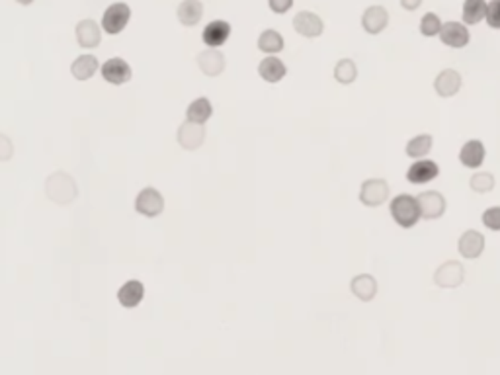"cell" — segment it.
I'll list each match as a JSON object with an SVG mask.
<instances>
[{
    "instance_id": "cell-37",
    "label": "cell",
    "mask_w": 500,
    "mask_h": 375,
    "mask_svg": "<svg viewBox=\"0 0 500 375\" xmlns=\"http://www.w3.org/2000/svg\"><path fill=\"white\" fill-rule=\"evenodd\" d=\"M16 2H18V4H22V6H30L33 0H16Z\"/></svg>"
},
{
    "instance_id": "cell-25",
    "label": "cell",
    "mask_w": 500,
    "mask_h": 375,
    "mask_svg": "<svg viewBox=\"0 0 500 375\" xmlns=\"http://www.w3.org/2000/svg\"><path fill=\"white\" fill-rule=\"evenodd\" d=\"M176 18L182 26H196L204 18V4L202 0H182L176 8Z\"/></svg>"
},
{
    "instance_id": "cell-5",
    "label": "cell",
    "mask_w": 500,
    "mask_h": 375,
    "mask_svg": "<svg viewBox=\"0 0 500 375\" xmlns=\"http://www.w3.org/2000/svg\"><path fill=\"white\" fill-rule=\"evenodd\" d=\"M416 202L420 207L422 221H438L447 211L446 195L438 190H425V192L416 193Z\"/></svg>"
},
{
    "instance_id": "cell-4",
    "label": "cell",
    "mask_w": 500,
    "mask_h": 375,
    "mask_svg": "<svg viewBox=\"0 0 500 375\" xmlns=\"http://www.w3.org/2000/svg\"><path fill=\"white\" fill-rule=\"evenodd\" d=\"M432 281H434L436 288L456 290L465 281V266L459 260H446L434 270Z\"/></svg>"
},
{
    "instance_id": "cell-33",
    "label": "cell",
    "mask_w": 500,
    "mask_h": 375,
    "mask_svg": "<svg viewBox=\"0 0 500 375\" xmlns=\"http://www.w3.org/2000/svg\"><path fill=\"white\" fill-rule=\"evenodd\" d=\"M487 26L492 30H500V0H489L487 2Z\"/></svg>"
},
{
    "instance_id": "cell-36",
    "label": "cell",
    "mask_w": 500,
    "mask_h": 375,
    "mask_svg": "<svg viewBox=\"0 0 500 375\" xmlns=\"http://www.w3.org/2000/svg\"><path fill=\"white\" fill-rule=\"evenodd\" d=\"M422 6V0H401V8L407 12L418 10Z\"/></svg>"
},
{
    "instance_id": "cell-12",
    "label": "cell",
    "mask_w": 500,
    "mask_h": 375,
    "mask_svg": "<svg viewBox=\"0 0 500 375\" xmlns=\"http://www.w3.org/2000/svg\"><path fill=\"white\" fill-rule=\"evenodd\" d=\"M294 30L307 40H315L325 32V21L316 12L299 10L294 16Z\"/></svg>"
},
{
    "instance_id": "cell-17",
    "label": "cell",
    "mask_w": 500,
    "mask_h": 375,
    "mask_svg": "<svg viewBox=\"0 0 500 375\" xmlns=\"http://www.w3.org/2000/svg\"><path fill=\"white\" fill-rule=\"evenodd\" d=\"M350 291L356 299L364 301V303H370L377 297V291H380V281L373 274H356L354 278L350 279Z\"/></svg>"
},
{
    "instance_id": "cell-26",
    "label": "cell",
    "mask_w": 500,
    "mask_h": 375,
    "mask_svg": "<svg viewBox=\"0 0 500 375\" xmlns=\"http://www.w3.org/2000/svg\"><path fill=\"white\" fill-rule=\"evenodd\" d=\"M211 116H213V104L206 96L192 100L186 110V121H192V123H206Z\"/></svg>"
},
{
    "instance_id": "cell-16",
    "label": "cell",
    "mask_w": 500,
    "mask_h": 375,
    "mask_svg": "<svg viewBox=\"0 0 500 375\" xmlns=\"http://www.w3.org/2000/svg\"><path fill=\"white\" fill-rule=\"evenodd\" d=\"M176 141L184 150H197L206 141V125L184 121L176 131Z\"/></svg>"
},
{
    "instance_id": "cell-30",
    "label": "cell",
    "mask_w": 500,
    "mask_h": 375,
    "mask_svg": "<svg viewBox=\"0 0 500 375\" xmlns=\"http://www.w3.org/2000/svg\"><path fill=\"white\" fill-rule=\"evenodd\" d=\"M469 188L475 193L485 195V193H490L497 188V178H494L492 172L479 168V171H473V174L469 176Z\"/></svg>"
},
{
    "instance_id": "cell-18",
    "label": "cell",
    "mask_w": 500,
    "mask_h": 375,
    "mask_svg": "<svg viewBox=\"0 0 500 375\" xmlns=\"http://www.w3.org/2000/svg\"><path fill=\"white\" fill-rule=\"evenodd\" d=\"M196 63L204 75L215 78V76H219L225 71L227 59H225V55L221 53L219 49H215V47H207V49L197 53Z\"/></svg>"
},
{
    "instance_id": "cell-2",
    "label": "cell",
    "mask_w": 500,
    "mask_h": 375,
    "mask_svg": "<svg viewBox=\"0 0 500 375\" xmlns=\"http://www.w3.org/2000/svg\"><path fill=\"white\" fill-rule=\"evenodd\" d=\"M45 195L49 202L57 205H69L73 204L78 195V186L76 180L66 174L65 171H57L47 176L45 180Z\"/></svg>"
},
{
    "instance_id": "cell-13",
    "label": "cell",
    "mask_w": 500,
    "mask_h": 375,
    "mask_svg": "<svg viewBox=\"0 0 500 375\" xmlns=\"http://www.w3.org/2000/svg\"><path fill=\"white\" fill-rule=\"evenodd\" d=\"M434 92L438 98H454L463 86V76L456 69H442L434 78Z\"/></svg>"
},
{
    "instance_id": "cell-24",
    "label": "cell",
    "mask_w": 500,
    "mask_h": 375,
    "mask_svg": "<svg viewBox=\"0 0 500 375\" xmlns=\"http://www.w3.org/2000/svg\"><path fill=\"white\" fill-rule=\"evenodd\" d=\"M100 61L96 55L84 53L78 55L73 64H71V75L75 76L76 80H90L92 76L98 73Z\"/></svg>"
},
{
    "instance_id": "cell-31",
    "label": "cell",
    "mask_w": 500,
    "mask_h": 375,
    "mask_svg": "<svg viewBox=\"0 0 500 375\" xmlns=\"http://www.w3.org/2000/svg\"><path fill=\"white\" fill-rule=\"evenodd\" d=\"M442 24L444 21L440 20V16L436 12H426L425 16L420 18V24H418V30L425 37H438L440 35V30H442Z\"/></svg>"
},
{
    "instance_id": "cell-23",
    "label": "cell",
    "mask_w": 500,
    "mask_h": 375,
    "mask_svg": "<svg viewBox=\"0 0 500 375\" xmlns=\"http://www.w3.org/2000/svg\"><path fill=\"white\" fill-rule=\"evenodd\" d=\"M145 297V286L139 279H127L118 290V301L125 309H135Z\"/></svg>"
},
{
    "instance_id": "cell-34",
    "label": "cell",
    "mask_w": 500,
    "mask_h": 375,
    "mask_svg": "<svg viewBox=\"0 0 500 375\" xmlns=\"http://www.w3.org/2000/svg\"><path fill=\"white\" fill-rule=\"evenodd\" d=\"M14 157V143L8 135L0 133V162H8Z\"/></svg>"
},
{
    "instance_id": "cell-9",
    "label": "cell",
    "mask_w": 500,
    "mask_h": 375,
    "mask_svg": "<svg viewBox=\"0 0 500 375\" xmlns=\"http://www.w3.org/2000/svg\"><path fill=\"white\" fill-rule=\"evenodd\" d=\"M135 211L147 219H154L164 211V195L157 188L147 186L135 198Z\"/></svg>"
},
{
    "instance_id": "cell-35",
    "label": "cell",
    "mask_w": 500,
    "mask_h": 375,
    "mask_svg": "<svg viewBox=\"0 0 500 375\" xmlns=\"http://www.w3.org/2000/svg\"><path fill=\"white\" fill-rule=\"evenodd\" d=\"M295 0H268V6L274 14H285L294 8Z\"/></svg>"
},
{
    "instance_id": "cell-3",
    "label": "cell",
    "mask_w": 500,
    "mask_h": 375,
    "mask_svg": "<svg viewBox=\"0 0 500 375\" xmlns=\"http://www.w3.org/2000/svg\"><path fill=\"white\" fill-rule=\"evenodd\" d=\"M359 204L370 209H377L381 205L389 204L391 200V186L385 178H368L359 186Z\"/></svg>"
},
{
    "instance_id": "cell-19",
    "label": "cell",
    "mask_w": 500,
    "mask_h": 375,
    "mask_svg": "<svg viewBox=\"0 0 500 375\" xmlns=\"http://www.w3.org/2000/svg\"><path fill=\"white\" fill-rule=\"evenodd\" d=\"M76 42L82 49H96L102 42V26L98 21L87 18V20H80L76 24L75 28Z\"/></svg>"
},
{
    "instance_id": "cell-7",
    "label": "cell",
    "mask_w": 500,
    "mask_h": 375,
    "mask_svg": "<svg viewBox=\"0 0 500 375\" xmlns=\"http://www.w3.org/2000/svg\"><path fill=\"white\" fill-rule=\"evenodd\" d=\"M131 20V8L125 2H114L102 14V30L108 35H120Z\"/></svg>"
},
{
    "instance_id": "cell-1",
    "label": "cell",
    "mask_w": 500,
    "mask_h": 375,
    "mask_svg": "<svg viewBox=\"0 0 500 375\" xmlns=\"http://www.w3.org/2000/svg\"><path fill=\"white\" fill-rule=\"evenodd\" d=\"M389 215L395 221V225L401 229H414L422 221L420 217V207L416 202V195L413 193H397L389 200Z\"/></svg>"
},
{
    "instance_id": "cell-21",
    "label": "cell",
    "mask_w": 500,
    "mask_h": 375,
    "mask_svg": "<svg viewBox=\"0 0 500 375\" xmlns=\"http://www.w3.org/2000/svg\"><path fill=\"white\" fill-rule=\"evenodd\" d=\"M231 24L227 20H211L202 32V40L207 47H221L231 37Z\"/></svg>"
},
{
    "instance_id": "cell-8",
    "label": "cell",
    "mask_w": 500,
    "mask_h": 375,
    "mask_svg": "<svg viewBox=\"0 0 500 375\" xmlns=\"http://www.w3.org/2000/svg\"><path fill=\"white\" fill-rule=\"evenodd\" d=\"M442 168L440 164L432 159H420V161H413V164L404 172L407 182L413 186H426V184L434 182L436 178H440Z\"/></svg>"
},
{
    "instance_id": "cell-28",
    "label": "cell",
    "mask_w": 500,
    "mask_h": 375,
    "mask_svg": "<svg viewBox=\"0 0 500 375\" xmlns=\"http://www.w3.org/2000/svg\"><path fill=\"white\" fill-rule=\"evenodd\" d=\"M258 49H260L262 53L266 55H278L282 53L283 47H285V40H283V35L278 30H272V28H268V30H264V32L258 35Z\"/></svg>"
},
{
    "instance_id": "cell-32",
    "label": "cell",
    "mask_w": 500,
    "mask_h": 375,
    "mask_svg": "<svg viewBox=\"0 0 500 375\" xmlns=\"http://www.w3.org/2000/svg\"><path fill=\"white\" fill-rule=\"evenodd\" d=\"M481 223L492 233H500V205H490L481 213Z\"/></svg>"
},
{
    "instance_id": "cell-14",
    "label": "cell",
    "mask_w": 500,
    "mask_h": 375,
    "mask_svg": "<svg viewBox=\"0 0 500 375\" xmlns=\"http://www.w3.org/2000/svg\"><path fill=\"white\" fill-rule=\"evenodd\" d=\"M102 78L114 86H121L125 82H130L131 76H133V71H131L130 63L123 59V57H111L108 59L106 63H102Z\"/></svg>"
},
{
    "instance_id": "cell-27",
    "label": "cell",
    "mask_w": 500,
    "mask_h": 375,
    "mask_svg": "<svg viewBox=\"0 0 500 375\" xmlns=\"http://www.w3.org/2000/svg\"><path fill=\"white\" fill-rule=\"evenodd\" d=\"M487 16V0H463L461 21L465 26H477Z\"/></svg>"
},
{
    "instance_id": "cell-11",
    "label": "cell",
    "mask_w": 500,
    "mask_h": 375,
    "mask_svg": "<svg viewBox=\"0 0 500 375\" xmlns=\"http://www.w3.org/2000/svg\"><path fill=\"white\" fill-rule=\"evenodd\" d=\"M459 164L467 171H479L487 161V147L481 139H469L459 149Z\"/></svg>"
},
{
    "instance_id": "cell-15",
    "label": "cell",
    "mask_w": 500,
    "mask_h": 375,
    "mask_svg": "<svg viewBox=\"0 0 500 375\" xmlns=\"http://www.w3.org/2000/svg\"><path fill=\"white\" fill-rule=\"evenodd\" d=\"M389 26V12L381 4H371L361 14V28L370 35H380Z\"/></svg>"
},
{
    "instance_id": "cell-20",
    "label": "cell",
    "mask_w": 500,
    "mask_h": 375,
    "mask_svg": "<svg viewBox=\"0 0 500 375\" xmlns=\"http://www.w3.org/2000/svg\"><path fill=\"white\" fill-rule=\"evenodd\" d=\"M258 75L262 80H266L268 85H278L282 82L285 75H287V67L283 63L278 55H266L258 63Z\"/></svg>"
},
{
    "instance_id": "cell-29",
    "label": "cell",
    "mask_w": 500,
    "mask_h": 375,
    "mask_svg": "<svg viewBox=\"0 0 500 375\" xmlns=\"http://www.w3.org/2000/svg\"><path fill=\"white\" fill-rule=\"evenodd\" d=\"M334 80H337L338 85L342 86H350L354 85L356 80H358V64L354 59H350V57H342V59H338V63L334 64Z\"/></svg>"
},
{
    "instance_id": "cell-10",
    "label": "cell",
    "mask_w": 500,
    "mask_h": 375,
    "mask_svg": "<svg viewBox=\"0 0 500 375\" xmlns=\"http://www.w3.org/2000/svg\"><path fill=\"white\" fill-rule=\"evenodd\" d=\"M440 42L444 43L446 47L452 49H463L467 47L471 42V32H469V26H465L463 21L449 20L442 24V30H440Z\"/></svg>"
},
{
    "instance_id": "cell-22",
    "label": "cell",
    "mask_w": 500,
    "mask_h": 375,
    "mask_svg": "<svg viewBox=\"0 0 500 375\" xmlns=\"http://www.w3.org/2000/svg\"><path fill=\"white\" fill-rule=\"evenodd\" d=\"M434 149V137L430 133H418L404 145V155L411 161H420V159H428V155Z\"/></svg>"
},
{
    "instance_id": "cell-6",
    "label": "cell",
    "mask_w": 500,
    "mask_h": 375,
    "mask_svg": "<svg viewBox=\"0 0 500 375\" xmlns=\"http://www.w3.org/2000/svg\"><path fill=\"white\" fill-rule=\"evenodd\" d=\"M487 250V236L479 229H465L457 238V254L463 260H479Z\"/></svg>"
}]
</instances>
